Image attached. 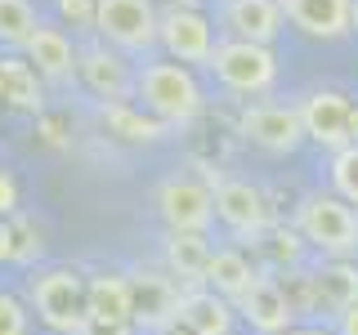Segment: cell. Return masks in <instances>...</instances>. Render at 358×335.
Instances as JSON below:
<instances>
[{"mask_svg": "<svg viewBox=\"0 0 358 335\" xmlns=\"http://www.w3.org/2000/svg\"><path fill=\"white\" fill-rule=\"evenodd\" d=\"M206 67L233 94H268L278 81L273 50L268 45H251V40H215V54H210Z\"/></svg>", "mask_w": 358, "mask_h": 335, "instance_id": "277c9868", "label": "cell"}, {"mask_svg": "<svg viewBox=\"0 0 358 335\" xmlns=\"http://www.w3.org/2000/svg\"><path fill=\"white\" fill-rule=\"evenodd\" d=\"M103 121L130 143H152V139H162V130H166L162 121H152L148 112L134 107V103H103Z\"/></svg>", "mask_w": 358, "mask_h": 335, "instance_id": "603a6c76", "label": "cell"}, {"mask_svg": "<svg viewBox=\"0 0 358 335\" xmlns=\"http://www.w3.org/2000/svg\"><path fill=\"white\" fill-rule=\"evenodd\" d=\"M130 290H134V331H162L175 327L179 318V282L171 273H157V268H134L130 273Z\"/></svg>", "mask_w": 358, "mask_h": 335, "instance_id": "7c38bea8", "label": "cell"}, {"mask_svg": "<svg viewBox=\"0 0 358 335\" xmlns=\"http://www.w3.org/2000/svg\"><path fill=\"white\" fill-rule=\"evenodd\" d=\"M255 277H260V273L251 268V260H246L242 251H210V264H206V277H201V286L215 290V295L229 299V304H238Z\"/></svg>", "mask_w": 358, "mask_h": 335, "instance_id": "ffe728a7", "label": "cell"}, {"mask_svg": "<svg viewBox=\"0 0 358 335\" xmlns=\"http://www.w3.org/2000/svg\"><path fill=\"white\" fill-rule=\"evenodd\" d=\"M300 126H305V139H313L318 148L341 152L350 143V112L354 103L341 94V89H309L305 98L296 103Z\"/></svg>", "mask_w": 358, "mask_h": 335, "instance_id": "8fae6325", "label": "cell"}, {"mask_svg": "<svg viewBox=\"0 0 358 335\" xmlns=\"http://www.w3.org/2000/svg\"><path fill=\"white\" fill-rule=\"evenodd\" d=\"M162 9L152 0H99L94 5V31L117 54H148L157 45Z\"/></svg>", "mask_w": 358, "mask_h": 335, "instance_id": "5b68a950", "label": "cell"}, {"mask_svg": "<svg viewBox=\"0 0 358 335\" xmlns=\"http://www.w3.org/2000/svg\"><path fill=\"white\" fill-rule=\"evenodd\" d=\"M41 27V14L31 0H0V45L22 50Z\"/></svg>", "mask_w": 358, "mask_h": 335, "instance_id": "d4e9b609", "label": "cell"}, {"mask_svg": "<svg viewBox=\"0 0 358 335\" xmlns=\"http://www.w3.org/2000/svg\"><path fill=\"white\" fill-rule=\"evenodd\" d=\"M296 232L305 246L322 251V260H350L358 251V210L336 193H309L296 206Z\"/></svg>", "mask_w": 358, "mask_h": 335, "instance_id": "7a4b0ae2", "label": "cell"}, {"mask_svg": "<svg viewBox=\"0 0 358 335\" xmlns=\"http://www.w3.org/2000/svg\"><path fill=\"white\" fill-rule=\"evenodd\" d=\"M350 143H358V107L350 112Z\"/></svg>", "mask_w": 358, "mask_h": 335, "instance_id": "d590c367", "label": "cell"}, {"mask_svg": "<svg viewBox=\"0 0 358 335\" xmlns=\"http://www.w3.org/2000/svg\"><path fill=\"white\" fill-rule=\"evenodd\" d=\"M233 313H242L246 327L260 331V335H282V331H291V322H296V313H291L278 277H268V273H260L246 286V295L233 304Z\"/></svg>", "mask_w": 358, "mask_h": 335, "instance_id": "4fadbf2b", "label": "cell"}, {"mask_svg": "<svg viewBox=\"0 0 358 335\" xmlns=\"http://www.w3.org/2000/svg\"><path fill=\"white\" fill-rule=\"evenodd\" d=\"M94 5L99 0H54L59 18L72 22V27H94Z\"/></svg>", "mask_w": 358, "mask_h": 335, "instance_id": "83f0119b", "label": "cell"}, {"mask_svg": "<svg viewBox=\"0 0 358 335\" xmlns=\"http://www.w3.org/2000/svg\"><path fill=\"white\" fill-rule=\"evenodd\" d=\"M0 260H14V223L0 219Z\"/></svg>", "mask_w": 358, "mask_h": 335, "instance_id": "d6a6232c", "label": "cell"}, {"mask_svg": "<svg viewBox=\"0 0 358 335\" xmlns=\"http://www.w3.org/2000/svg\"><path fill=\"white\" fill-rule=\"evenodd\" d=\"M157 215L166 219L171 232H201L206 237L210 219H215V197H210L206 179L193 174H171L157 188Z\"/></svg>", "mask_w": 358, "mask_h": 335, "instance_id": "8992f818", "label": "cell"}, {"mask_svg": "<svg viewBox=\"0 0 358 335\" xmlns=\"http://www.w3.org/2000/svg\"><path fill=\"white\" fill-rule=\"evenodd\" d=\"M251 246L268 268H282V273L300 268V260H305V237H300L296 228H287V223H268Z\"/></svg>", "mask_w": 358, "mask_h": 335, "instance_id": "7402d4cb", "label": "cell"}, {"mask_svg": "<svg viewBox=\"0 0 358 335\" xmlns=\"http://www.w3.org/2000/svg\"><path fill=\"white\" fill-rule=\"evenodd\" d=\"M76 335H134V322H103V318H85V327Z\"/></svg>", "mask_w": 358, "mask_h": 335, "instance_id": "f546056e", "label": "cell"}, {"mask_svg": "<svg viewBox=\"0 0 358 335\" xmlns=\"http://www.w3.org/2000/svg\"><path fill=\"white\" fill-rule=\"evenodd\" d=\"M210 197H215V215L224 219V228L242 241H255L260 232L273 223V210H268V197L251 179H206Z\"/></svg>", "mask_w": 358, "mask_h": 335, "instance_id": "52a82bcc", "label": "cell"}, {"mask_svg": "<svg viewBox=\"0 0 358 335\" xmlns=\"http://www.w3.org/2000/svg\"><path fill=\"white\" fill-rule=\"evenodd\" d=\"M18 210V184L9 170H0V219H9Z\"/></svg>", "mask_w": 358, "mask_h": 335, "instance_id": "4dcf8cb0", "label": "cell"}, {"mask_svg": "<svg viewBox=\"0 0 358 335\" xmlns=\"http://www.w3.org/2000/svg\"><path fill=\"white\" fill-rule=\"evenodd\" d=\"M85 308L103 322H134V290L126 273H94L85 282Z\"/></svg>", "mask_w": 358, "mask_h": 335, "instance_id": "d6986e66", "label": "cell"}, {"mask_svg": "<svg viewBox=\"0 0 358 335\" xmlns=\"http://www.w3.org/2000/svg\"><path fill=\"white\" fill-rule=\"evenodd\" d=\"M157 45L171 54V63H210L215 54V27L201 9H162Z\"/></svg>", "mask_w": 358, "mask_h": 335, "instance_id": "ba28073f", "label": "cell"}, {"mask_svg": "<svg viewBox=\"0 0 358 335\" xmlns=\"http://www.w3.org/2000/svg\"><path fill=\"white\" fill-rule=\"evenodd\" d=\"M166 335H188L184 327H179V322H175V327H166Z\"/></svg>", "mask_w": 358, "mask_h": 335, "instance_id": "74e56055", "label": "cell"}, {"mask_svg": "<svg viewBox=\"0 0 358 335\" xmlns=\"http://www.w3.org/2000/svg\"><path fill=\"white\" fill-rule=\"evenodd\" d=\"M76 76L94 98L103 103H134V67L121 59L112 45H90L76 50Z\"/></svg>", "mask_w": 358, "mask_h": 335, "instance_id": "9c48e42d", "label": "cell"}, {"mask_svg": "<svg viewBox=\"0 0 358 335\" xmlns=\"http://www.w3.org/2000/svg\"><path fill=\"white\" fill-rule=\"evenodd\" d=\"M0 98L14 107H41V89H36V72L27 59H5L0 63Z\"/></svg>", "mask_w": 358, "mask_h": 335, "instance_id": "cb8c5ba5", "label": "cell"}, {"mask_svg": "<svg viewBox=\"0 0 358 335\" xmlns=\"http://www.w3.org/2000/svg\"><path fill=\"white\" fill-rule=\"evenodd\" d=\"M134 98L162 126H188L201 112V85L184 63H143L134 72Z\"/></svg>", "mask_w": 358, "mask_h": 335, "instance_id": "6da1fadb", "label": "cell"}, {"mask_svg": "<svg viewBox=\"0 0 358 335\" xmlns=\"http://www.w3.org/2000/svg\"><path fill=\"white\" fill-rule=\"evenodd\" d=\"M27 63H31V72L41 76V81H50V85H63V81H72L76 76V50H72V36H67L63 27H36V36H31L27 45Z\"/></svg>", "mask_w": 358, "mask_h": 335, "instance_id": "2e32d148", "label": "cell"}, {"mask_svg": "<svg viewBox=\"0 0 358 335\" xmlns=\"http://www.w3.org/2000/svg\"><path fill=\"white\" fill-rule=\"evenodd\" d=\"M336 335H358V304L345 308L341 318H336Z\"/></svg>", "mask_w": 358, "mask_h": 335, "instance_id": "1f68e13d", "label": "cell"}, {"mask_svg": "<svg viewBox=\"0 0 358 335\" xmlns=\"http://www.w3.org/2000/svg\"><path fill=\"white\" fill-rule=\"evenodd\" d=\"M242 139L264 152H296L305 143V126H300L296 103H251L238 121Z\"/></svg>", "mask_w": 358, "mask_h": 335, "instance_id": "30bf717a", "label": "cell"}, {"mask_svg": "<svg viewBox=\"0 0 358 335\" xmlns=\"http://www.w3.org/2000/svg\"><path fill=\"white\" fill-rule=\"evenodd\" d=\"M31 255H41V232L18 219L14 223V260H31Z\"/></svg>", "mask_w": 358, "mask_h": 335, "instance_id": "f1b7e54d", "label": "cell"}, {"mask_svg": "<svg viewBox=\"0 0 358 335\" xmlns=\"http://www.w3.org/2000/svg\"><path fill=\"white\" fill-rule=\"evenodd\" d=\"M331 193L345 206H358V143H345L341 152H331Z\"/></svg>", "mask_w": 358, "mask_h": 335, "instance_id": "484cf974", "label": "cell"}, {"mask_svg": "<svg viewBox=\"0 0 358 335\" xmlns=\"http://www.w3.org/2000/svg\"><path fill=\"white\" fill-rule=\"evenodd\" d=\"M282 335H331V331H322V327H291V331H282Z\"/></svg>", "mask_w": 358, "mask_h": 335, "instance_id": "e575fe53", "label": "cell"}, {"mask_svg": "<svg viewBox=\"0 0 358 335\" xmlns=\"http://www.w3.org/2000/svg\"><path fill=\"white\" fill-rule=\"evenodd\" d=\"M309 282H313L318 308L336 313V318L358 304V264L350 260H322L318 268H309Z\"/></svg>", "mask_w": 358, "mask_h": 335, "instance_id": "ac0fdd59", "label": "cell"}, {"mask_svg": "<svg viewBox=\"0 0 358 335\" xmlns=\"http://www.w3.org/2000/svg\"><path fill=\"white\" fill-rule=\"evenodd\" d=\"M350 31H358V0H354V14H350Z\"/></svg>", "mask_w": 358, "mask_h": 335, "instance_id": "8d00e7d4", "label": "cell"}, {"mask_svg": "<svg viewBox=\"0 0 358 335\" xmlns=\"http://www.w3.org/2000/svg\"><path fill=\"white\" fill-rule=\"evenodd\" d=\"M31 308L50 331L76 335L85 327L90 308H85V277L76 268H45L31 277Z\"/></svg>", "mask_w": 358, "mask_h": 335, "instance_id": "3957f363", "label": "cell"}, {"mask_svg": "<svg viewBox=\"0 0 358 335\" xmlns=\"http://www.w3.org/2000/svg\"><path fill=\"white\" fill-rule=\"evenodd\" d=\"M27 331H31V318L22 308V299L0 290V335H27Z\"/></svg>", "mask_w": 358, "mask_h": 335, "instance_id": "4316f807", "label": "cell"}, {"mask_svg": "<svg viewBox=\"0 0 358 335\" xmlns=\"http://www.w3.org/2000/svg\"><path fill=\"white\" fill-rule=\"evenodd\" d=\"M282 5L278 0H224V27L229 40H251V45H273L282 31Z\"/></svg>", "mask_w": 358, "mask_h": 335, "instance_id": "9a60e30c", "label": "cell"}, {"mask_svg": "<svg viewBox=\"0 0 358 335\" xmlns=\"http://www.w3.org/2000/svg\"><path fill=\"white\" fill-rule=\"evenodd\" d=\"M179 327L188 335H233V304L206 286H188L179 295Z\"/></svg>", "mask_w": 358, "mask_h": 335, "instance_id": "e0dca14e", "label": "cell"}, {"mask_svg": "<svg viewBox=\"0 0 358 335\" xmlns=\"http://www.w3.org/2000/svg\"><path fill=\"white\" fill-rule=\"evenodd\" d=\"M210 264V246L201 232H171L166 237V273L175 282H201Z\"/></svg>", "mask_w": 358, "mask_h": 335, "instance_id": "44dd1931", "label": "cell"}, {"mask_svg": "<svg viewBox=\"0 0 358 335\" xmlns=\"http://www.w3.org/2000/svg\"><path fill=\"white\" fill-rule=\"evenodd\" d=\"M152 5H162V9H197V0H152Z\"/></svg>", "mask_w": 358, "mask_h": 335, "instance_id": "836d02e7", "label": "cell"}, {"mask_svg": "<svg viewBox=\"0 0 358 335\" xmlns=\"http://www.w3.org/2000/svg\"><path fill=\"white\" fill-rule=\"evenodd\" d=\"M282 18L296 31H305L313 40H341L350 36V14L354 0H278Z\"/></svg>", "mask_w": 358, "mask_h": 335, "instance_id": "5bb4252c", "label": "cell"}]
</instances>
